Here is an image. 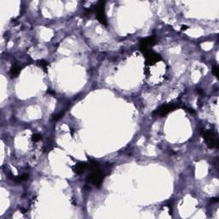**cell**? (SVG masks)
<instances>
[{"mask_svg": "<svg viewBox=\"0 0 219 219\" xmlns=\"http://www.w3.org/2000/svg\"><path fill=\"white\" fill-rule=\"evenodd\" d=\"M88 169L91 171L90 174L87 177L88 182L90 184L94 185L97 188H99L103 183V181L105 176L104 171H102L99 168V163L94 160H91L88 163Z\"/></svg>", "mask_w": 219, "mask_h": 219, "instance_id": "obj_1", "label": "cell"}, {"mask_svg": "<svg viewBox=\"0 0 219 219\" xmlns=\"http://www.w3.org/2000/svg\"><path fill=\"white\" fill-rule=\"evenodd\" d=\"M203 138L206 141V145L212 149L218 147V135L217 133L211 128H203L201 130Z\"/></svg>", "mask_w": 219, "mask_h": 219, "instance_id": "obj_2", "label": "cell"}, {"mask_svg": "<svg viewBox=\"0 0 219 219\" xmlns=\"http://www.w3.org/2000/svg\"><path fill=\"white\" fill-rule=\"evenodd\" d=\"M179 107V105H175V104H167V105H161L159 108H158L154 111L153 115V116H158V117H164L168 113L175 110V109H177Z\"/></svg>", "mask_w": 219, "mask_h": 219, "instance_id": "obj_3", "label": "cell"}, {"mask_svg": "<svg viewBox=\"0 0 219 219\" xmlns=\"http://www.w3.org/2000/svg\"><path fill=\"white\" fill-rule=\"evenodd\" d=\"M105 2L100 1L98 3L95 8V12H96V17L99 22L104 24V25H107V21H106V17H105Z\"/></svg>", "mask_w": 219, "mask_h": 219, "instance_id": "obj_4", "label": "cell"}, {"mask_svg": "<svg viewBox=\"0 0 219 219\" xmlns=\"http://www.w3.org/2000/svg\"><path fill=\"white\" fill-rule=\"evenodd\" d=\"M145 57V60H146V63H148L149 65H153L157 62L161 60V57L160 55H158V53L154 52L153 51L147 49L143 51Z\"/></svg>", "mask_w": 219, "mask_h": 219, "instance_id": "obj_5", "label": "cell"}, {"mask_svg": "<svg viewBox=\"0 0 219 219\" xmlns=\"http://www.w3.org/2000/svg\"><path fill=\"white\" fill-rule=\"evenodd\" d=\"M156 43V40L154 39V37H146L143 40H140V49L142 51L149 49L150 46H153Z\"/></svg>", "mask_w": 219, "mask_h": 219, "instance_id": "obj_6", "label": "cell"}, {"mask_svg": "<svg viewBox=\"0 0 219 219\" xmlns=\"http://www.w3.org/2000/svg\"><path fill=\"white\" fill-rule=\"evenodd\" d=\"M88 168V163L85 162H79L76 163L75 166H73V171L77 175H81L84 173V171H86Z\"/></svg>", "mask_w": 219, "mask_h": 219, "instance_id": "obj_7", "label": "cell"}, {"mask_svg": "<svg viewBox=\"0 0 219 219\" xmlns=\"http://www.w3.org/2000/svg\"><path fill=\"white\" fill-rule=\"evenodd\" d=\"M12 179L15 181H16V182H22V181L28 179V175L27 174H23L22 175H19V176H13Z\"/></svg>", "mask_w": 219, "mask_h": 219, "instance_id": "obj_8", "label": "cell"}, {"mask_svg": "<svg viewBox=\"0 0 219 219\" xmlns=\"http://www.w3.org/2000/svg\"><path fill=\"white\" fill-rule=\"evenodd\" d=\"M20 71H21V69L17 65H13L12 68H11V70H10V74H11L12 76L16 77V76H17L20 74Z\"/></svg>", "mask_w": 219, "mask_h": 219, "instance_id": "obj_9", "label": "cell"}, {"mask_svg": "<svg viewBox=\"0 0 219 219\" xmlns=\"http://www.w3.org/2000/svg\"><path fill=\"white\" fill-rule=\"evenodd\" d=\"M40 140H41V135H39V134H34V135L32 136V140L34 142H37V141H39Z\"/></svg>", "mask_w": 219, "mask_h": 219, "instance_id": "obj_10", "label": "cell"}, {"mask_svg": "<svg viewBox=\"0 0 219 219\" xmlns=\"http://www.w3.org/2000/svg\"><path fill=\"white\" fill-rule=\"evenodd\" d=\"M39 64H40L42 68H44L45 70V69L47 68V66H48L49 63L47 62L44 61V60H40V61H39Z\"/></svg>", "mask_w": 219, "mask_h": 219, "instance_id": "obj_11", "label": "cell"}, {"mask_svg": "<svg viewBox=\"0 0 219 219\" xmlns=\"http://www.w3.org/2000/svg\"><path fill=\"white\" fill-rule=\"evenodd\" d=\"M218 70H219L218 66H217V65L214 66V67H213V69H212V72H213V74H214V75H216L217 77L218 76Z\"/></svg>", "mask_w": 219, "mask_h": 219, "instance_id": "obj_12", "label": "cell"}, {"mask_svg": "<svg viewBox=\"0 0 219 219\" xmlns=\"http://www.w3.org/2000/svg\"><path fill=\"white\" fill-rule=\"evenodd\" d=\"M63 112H60L59 114L56 115V116L53 117V120H54V121H57V120H59V119L61 118L62 117H63Z\"/></svg>", "mask_w": 219, "mask_h": 219, "instance_id": "obj_13", "label": "cell"}, {"mask_svg": "<svg viewBox=\"0 0 219 219\" xmlns=\"http://www.w3.org/2000/svg\"><path fill=\"white\" fill-rule=\"evenodd\" d=\"M187 28H188V26H184V25H183V26H181V30L182 31L186 30Z\"/></svg>", "mask_w": 219, "mask_h": 219, "instance_id": "obj_14", "label": "cell"}]
</instances>
